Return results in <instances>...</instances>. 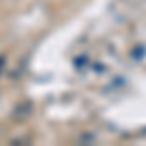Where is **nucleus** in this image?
Returning <instances> with one entry per match:
<instances>
[{"label":"nucleus","instance_id":"f257e3e1","mask_svg":"<svg viewBox=\"0 0 146 146\" xmlns=\"http://www.w3.org/2000/svg\"><path fill=\"white\" fill-rule=\"evenodd\" d=\"M2 62H4V58H2V56H0V64H2ZM0 68H2V66H0Z\"/></svg>","mask_w":146,"mask_h":146}]
</instances>
